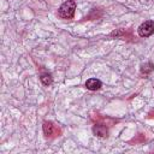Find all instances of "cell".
Segmentation results:
<instances>
[{
	"mask_svg": "<svg viewBox=\"0 0 154 154\" xmlns=\"http://www.w3.org/2000/svg\"><path fill=\"white\" fill-rule=\"evenodd\" d=\"M76 11V2L73 0H67L59 7V16L64 19H71Z\"/></svg>",
	"mask_w": 154,
	"mask_h": 154,
	"instance_id": "6da1fadb",
	"label": "cell"
},
{
	"mask_svg": "<svg viewBox=\"0 0 154 154\" xmlns=\"http://www.w3.org/2000/svg\"><path fill=\"white\" fill-rule=\"evenodd\" d=\"M153 70H154V64H153V63H146V64H143L142 67H141V72L144 73V75L150 73Z\"/></svg>",
	"mask_w": 154,
	"mask_h": 154,
	"instance_id": "52a82bcc",
	"label": "cell"
},
{
	"mask_svg": "<svg viewBox=\"0 0 154 154\" xmlns=\"http://www.w3.org/2000/svg\"><path fill=\"white\" fill-rule=\"evenodd\" d=\"M93 132L95 136L97 137H106L107 136V128L105 125H101V124H97V125H94L93 126Z\"/></svg>",
	"mask_w": 154,
	"mask_h": 154,
	"instance_id": "277c9868",
	"label": "cell"
},
{
	"mask_svg": "<svg viewBox=\"0 0 154 154\" xmlns=\"http://www.w3.org/2000/svg\"><path fill=\"white\" fill-rule=\"evenodd\" d=\"M101 85H102V83L97 78H89L85 82V88L89 90H99L101 88Z\"/></svg>",
	"mask_w": 154,
	"mask_h": 154,
	"instance_id": "3957f363",
	"label": "cell"
},
{
	"mask_svg": "<svg viewBox=\"0 0 154 154\" xmlns=\"http://www.w3.org/2000/svg\"><path fill=\"white\" fill-rule=\"evenodd\" d=\"M154 34V20H146L138 26V35L141 37H148Z\"/></svg>",
	"mask_w": 154,
	"mask_h": 154,
	"instance_id": "7a4b0ae2",
	"label": "cell"
},
{
	"mask_svg": "<svg viewBox=\"0 0 154 154\" xmlns=\"http://www.w3.org/2000/svg\"><path fill=\"white\" fill-rule=\"evenodd\" d=\"M40 81H41V83H42L43 85L48 87V85L52 84L53 78H52V76H51L49 73H42V75L40 76Z\"/></svg>",
	"mask_w": 154,
	"mask_h": 154,
	"instance_id": "8992f818",
	"label": "cell"
},
{
	"mask_svg": "<svg viewBox=\"0 0 154 154\" xmlns=\"http://www.w3.org/2000/svg\"><path fill=\"white\" fill-rule=\"evenodd\" d=\"M43 132L46 136H52L54 132V125L52 122H45L43 123Z\"/></svg>",
	"mask_w": 154,
	"mask_h": 154,
	"instance_id": "5b68a950",
	"label": "cell"
}]
</instances>
